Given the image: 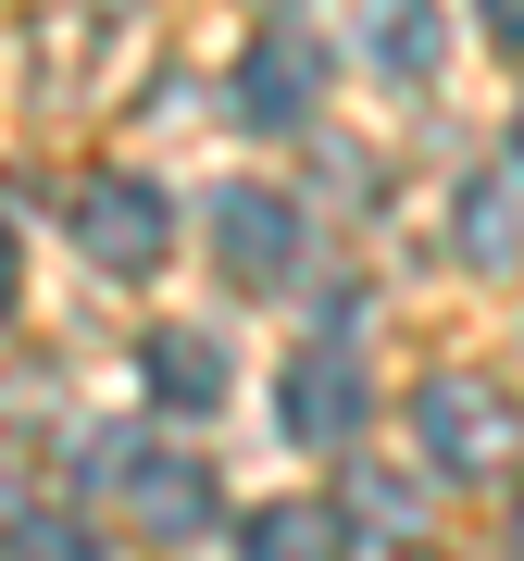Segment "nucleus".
<instances>
[{"instance_id":"6","label":"nucleus","mask_w":524,"mask_h":561,"mask_svg":"<svg viewBox=\"0 0 524 561\" xmlns=\"http://www.w3.org/2000/svg\"><path fill=\"white\" fill-rule=\"evenodd\" d=\"M312 88H324L312 38H250V50H238V125H300Z\"/></svg>"},{"instance_id":"9","label":"nucleus","mask_w":524,"mask_h":561,"mask_svg":"<svg viewBox=\"0 0 524 561\" xmlns=\"http://www.w3.org/2000/svg\"><path fill=\"white\" fill-rule=\"evenodd\" d=\"M150 400H162V412H213V400H225V337L162 324V337H150Z\"/></svg>"},{"instance_id":"11","label":"nucleus","mask_w":524,"mask_h":561,"mask_svg":"<svg viewBox=\"0 0 524 561\" xmlns=\"http://www.w3.org/2000/svg\"><path fill=\"white\" fill-rule=\"evenodd\" d=\"M0 561H101V537L76 512H13L0 524Z\"/></svg>"},{"instance_id":"7","label":"nucleus","mask_w":524,"mask_h":561,"mask_svg":"<svg viewBox=\"0 0 524 561\" xmlns=\"http://www.w3.org/2000/svg\"><path fill=\"white\" fill-rule=\"evenodd\" d=\"M238 561H350V524H338V500H275L238 524Z\"/></svg>"},{"instance_id":"3","label":"nucleus","mask_w":524,"mask_h":561,"mask_svg":"<svg viewBox=\"0 0 524 561\" xmlns=\"http://www.w3.org/2000/svg\"><path fill=\"white\" fill-rule=\"evenodd\" d=\"M412 424H424V449L449 461V474H487V461H512V400L500 387H475V375H424L412 387Z\"/></svg>"},{"instance_id":"12","label":"nucleus","mask_w":524,"mask_h":561,"mask_svg":"<svg viewBox=\"0 0 524 561\" xmlns=\"http://www.w3.org/2000/svg\"><path fill=\"white\" fill-rule=\"evenodd\" d=\"M475 13H487V38H500V50H524V0H475Z\"/></svg>"},{"instance_id":"2","label":"nucleus","mask_w":524,"mask_h":561,"mask_svg":"<svg viewBox=\"0 0 524 561\" xmlns=\"http://www.w3.org/2000/svg\"><path fill=\"white\" fill-rule=\"evenodd\" d=\"M88 474H125V500H138V524L150 537H201L213 524V474L201 461H175V449H150V437H88Z\"/></svg>"},{"instance_id":"13","label":"nucleus","mask_w":524,"mask_h":561,"mask_svg":"<svg viewBox=\"0 0 524 561\" xmlns=\"http://www.w3.org/2000/svg\"><path fill=\"white\" fill-rule=\"evenodd\" d=\"M13 275H25V250H13V225H0V312H13Z\"/></svg>"},{"instance_id":"10","label":"nucleus","mask_w":524,"mask_h":561,"mask_svg":"<svg viewBox=\"0 0 524 561\" xmlns=\"http://www.w3.org/2000/svg\"><path fill=\"white\" fill-rule=\"evenodd\" d=\"M449 238H463V262H487V275H500V262L524 250V225H512V187H463V213H449Z\"/></svg>"},{"instance_id":"8","label":"nucleus","mask_w":524,"mask_h":561,"mask_svg":"<svg viewBox=\"0 0 524 561\" xmlns=\"http://www.w3.org/2000/svg\"><path fill=\"white\" fill-rule=\"evenodd\" d=\"M363 50H375V76L424 88L449 62V25H437V0H375V13H363Z\"/></svg>"},{"instance_id":"5","label":"nucleus","mask_w":524,"mask_h":561,"mask_svg":"<svg viewBox=\"0 0 524 561\" xmlns=\"http://www.w3.org/2000/svg\"><path fill=\"white\" fill-rule=\"evenodd\" d=\"M275 424L300 449H338L350 424H363V375H350V350H300L287 362V387H275Z\"/></svg>"},{"instance_id":"4","label":"nucleus","mask_w":524,"mask_h":561,"mask_svg":"<svg viewBox=\"0 0 524 561\" xmlns=\"http://www.w3.org/2000/svg\"><path fill=\"white\" fill-rule=\"evenodd\" d=\"M213 250L238 287H287L300 275V201L287 187H213Z\"/></svg>"},{"instance_id":"1","label":"nucleus","mask_w":524,"mask_h":561,"mask_svg":"<svg viewBox=\"0 0 524 561\" xmlns=\"http://www.w3.org/2000/svg\"><path fill=\"white\" fill-rule=\"evenodd\" d=\"M76 250L101 262V275H150V262L175 250V201H162L150 175H88L76 187Z\"/></svg>"},{"instance_id":"15","label":"nucleus","mask_w":524,"mask_h":561,"mask_svg":"<svg viewBox=\"0 0 524 561\" xmlns=\"http://www.w3.org/2000/svg\"><path fill=\"white\" fill-rule=\"evenodd\" d=\"M512 537H524V500H512Z\"/></svg>"},{"instance_id":"16","label":"nucleus","mask_w":524,"mask_h":561,"mask_svg":"<svg viewBox=\"0 0 524 561\" xmlns=\"http://www.w3.org/2000/svg\"><path fill=\"white\" fill-rule=\"evenodd\" d=\"M287 13H300V0H287Z\"/></svg>"},{"instance_id":"14","label":"nucleus","mask_w":524,"mask_h":561,"mask_svg":"<svg viewBox=\"0 0 524 561\" xmlns=\"http://www.w3.org/2000/svg\"><path fill=\"white\" fill-rule=\"evenodd\" d=\"M512 162H524V113H512Z\"/></svg>"}]
</instances>
